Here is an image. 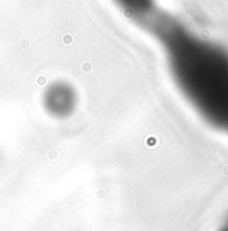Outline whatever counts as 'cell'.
<instances>
[{"instance_id":"3","label":"cell","mask_w":228,"mask_h":231,"mask_svg":"<svg viewBox=\"0 0 228 231\" xmlns=\"http://www.w3.org/2000/svg\"><path fill=\"white\" fill-rule=\"evenodd\" d=\"M126 11L136 15H145L153 7V0H117Z\"/></svg>"},{"instance_id":"1","label":"cell","mask_w":228,"mask_h":231,"mask_svg":"<svg viewBox=\"0 0 228 231\" xmlns=\"http://www.w3.org/2000/svg\"><path fill=\"white\" fill-rule=\"evenodd\" d=\"M179 87L209 125L228 134V50L171 18L154 20Z\"/></svg>"},{"instance_id":"2","label":"cell","mask_w":228,"mask_h":231,"mask_svg":"<svg viewBox=\"0 0 228 231\" xmlns=\"http://www.w3.org/2000/svg\"><path fill=\"white\" fill-rule=\"evenodd\" d=\"M78 105V90L67 81H54L43 90L42 108L46 114L54 120H67L73 117Z\"/></svg>"}]
</instances>
